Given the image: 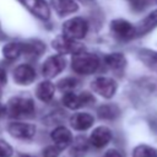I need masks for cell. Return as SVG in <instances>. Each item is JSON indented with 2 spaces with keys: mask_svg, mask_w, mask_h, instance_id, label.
Wrapping results in <instances>:
<instances>
[{
  "mask_svg": "<svg viewBox=\"0 0 157 157\" xmlns=\"http://www.w3.org/2000/svg\"><path fill=\"white\" fill-rule=\"evenodd\" d=\"M110 28H112V32L114 33L115 37L124 39V40L131 39L136 34V28L129 21L123 20V18H118V20L112 21Z\"/></svg>",
  "mask_w": 157,
  "mask_h": 157,
  "instance_id": "8",
  "label": "cell"
},
{
  "mask_svg": "<svg viewBox=\"0 0 157 157\" xmlns=\"http://www.w3.org/2000/svg\"><path fill=\"white\" fill-rule=\"evenodd\" d=\"M22 157H32V156H22Z\"/></svg>",
  "mask_w": 157,
  "mask_h": 157,
  "instance_id": "29",
  "label": "cell"
},
{
  "mask_svg": "<svg viewBox=\"0 0 157 157\" xmlns=\"http://www.w3.org/2000/svg\"><path fill=\"white\" fill-rule=\"evenodd\" d=\"M54 91H55V87L50 81H42L36 90V94L42 102L49 103L54 97Z\"/></svg>",
  "mask_w": 157,
  "mask_h": 157,
  "instance_id": "16",
  "label": "cell"
},
{
  "mask_svg": "<svg viewBox=\"0 0 157 157\" xmlns=\"http://www.w3.org/2000/svg\"><path fill=\"white\" fill-rule=\"evenodd\" d=\"M9 112L11 117H31L34 113V103L27 97H13L9 101Z\"/></svg>",
  "mask_w": 157,
  "mask_h": 157,
  "instance_id": "3",
  "label": "cell"
},
{
  "mask_svg": "<svg viewBox=\"0 0 157 157\" xmlns=\"http://www.w3.org/2000/svg\"><path fill=\"white\" fill-rule=\"evenodd\" d=\"M2 54L7 60H15L22 54V44L21 43H7L2 48Z\"/></svg>",
  "mask_w": 157,
  "mask_h": 157,
  "instance_id": "19",
  "label": "cell"
},
{
  "mask_svg": "<svg viewBox=\"0 0 157 157\" xmlns=\"http://www.w3.org/2000/svg\"><path fill=\"white\" fill-rule=\"evenodd\" d=\"M132 157H157V150L148 145H139L134 148Z\"/></svg>",
  "mask_w": 157,
  "mask_h": 157,
  "instance_id": "21",
  "label": "cell"
},
{
  "mask_svg": "<svg viewBox=\"0 0 157 157\" xmlns=\"http://www.w3.org/2000/svg\"><path fill=\"white\" fill-rule=\"evenodd\" d=\"M6 81H7V76H6V71L0 67V87L6 85Z\"/></svg>",
  "mask_w": 157,
  "mask_h": 157,
  "instance_id": "26",
  "label": "cell"
},
{
  "mask_svg": "<svg viewBox=\"0 0 157 157\" xmlns=\"http://www.w3.org/2000/svg\"><path fill=\"white\" fill-rule=\"evenodd\" d=\"M5 112H6V108L0 103V117H2V115L5 114Z\"/></svg>",
  "mask_w": 157,
  "mask_h": 157,
  "instance_id": "28",
  "label": "cell"
},
{
  "mask_svg": "<svg viewBox=\"0 0 157 157\" xmlns=\"http://www.w3.org/2000/svg\"><path fill=\"white\" fill-rule=\"evenodd\" d=\"M110 140H112V131L107 126H98V128H96L92 131L91 136H90V142L94 147H97V148L104 147L105 145L109 144Z\"/></svg>",
  "mask_w": 157,
  "mask_h": 157,
  "instance_id": "12",
  "label": "cell"
},
{
  "mask_svg": "<svg viewBox=\"0 0 157 157\" xmlns=\"http://www.w3.org/2000/svg\"><path fill=\"white\" fill-rule=\"evenodd\" d=\"M60 147L56 146V145H50V146H47L44 150H43V157H58L59 153H60Z\"/></svg>",
  "mask_w": 157,
  "mask_h": 157,
  "instance_id": "23",
  "label": "cell"
},
{
  "mask_svg": "<svg viewBox=\"0 0 157 157\" xmlns=\"http://www.w3.org/2000/svg\"><path fill=\"white\" fill-rule=\"evenodd\" d=\"M77 85H78V81L74 77H65L58 82V87L64 91H71L75 87H77Z\"/></svg>",
  "mask_w": 157,
  "mask_h": 157,
  "instance_id": "22",
  "label": "cell"
},
{
  "mask_svg": "<svg viewBox=\"0 0 157 157\" xmlns=\"http://www.w3.org/2000/svg\"><path fill=\"white\" fill-rule=\"evenodd\" d=\"M63 104L67 107L69 109H77L80 107L87 105L94 101L93 96L88 92H81V93H74L71 91H67L63 96Z\"/></svg>",
  "mask_w": 157,
  "mask_h": 157,
  "instance_id": "4",
  "label": "cell"
},
{
  "mask_svg": "<svg viewBox=\"0 0 157 157\" xmlns=\"http://www.w3.org/2000/svg\"><path fill=\"white\" fill-rule=\"evenodd\" d=\"M36 78V71L31 65H18L13 71V80L18 85H29Z\"/></svg>",
  "mask_w": 157,
  "mask_h": 157,
  "instance_id": "11",
  "label": "cell"
},
{
  "mask_svg": "<svg viewBox=\"0 0 157 157\" xmlns=\"http://www.w3.org/2000/svg\"><path fill=\"white\" fill-rule=\"evenodd\" d=\"M97 113L101 119L112 120V119H115L120 114V109L115 104H103V105L98 107Z\"/></svg>",
  "mask_w": 157,
  "mask_h": 157,
  "instance_id": "18",
  "label": "cell"
},
{
  "mask_svg": "<svg viewBox=\"0 0 157 157\" xmlns=\"http://www.w3.org/2000/svg\"><path fill=\"white\" fill-rule=\"evenodd\" d=\"M12 147L4 140L0 139V157H11Z\"/></svg>",
  "mask_w": 157,
  "mask_h": 157,
  "instance_id": "24",
  "label": "cell"
},
{
  "mask_svg": "<svg viewBox=\"0 0 157 157\" xmlns=\"http://www.w3.org/2000/svg\"><path fill=\"white\" fill-rule=\"evenodd\" d=\"M92 90L104 98H112L117 91V82L110 77H97L91 83Z\"/></svg>",
  "mask_w": 157,
  "mask_h": 157,
  "instance_id": "6",
  "label": "cell"
},
{
  "mask_svg": "<svg viewBox=\"0 0 157 157\" xmlns=\"http://www.w3.org/2000/svg\"><path fill=\"white\" fill-rule=\"evenodd\" d=\"M64 69H65V59H64V56L56 54V55L49 56L44 61V64L42 66V74H43V76L52 78V77L56 76L58 74H60Z\"/></svg>",
  "mask_w": 157,
  "mask_h": 157,
  "instance_id": "7",
  "label": "cell"
},
{
  "mask_svg": "<svg viewBox=\"0 0 157 157\" xmlns=\"http://www.w3.org/2000/svg\"><path fill=\"white\" fill-rule=\"evenodd\" d=\"M34 16L40 20H48L50 16L49 6L45 0H20Z\"/></svg>",
  "mask_w": 157,
  "mask_h": 157,
  "instance_id": "9",
  "label": "cell"
},
{
  "mask_svg": "<svg viewBox=\"0 0 157 157\" xmlns=\"http://www.w3.org/2000/svg\"><path fill=\"white\" fill-rule=\"evenodd\" d=\"M52 45L60 54H78L82 53L85 49L80 43H76L74 39H70L64 34L53 39Z\"/></svg>",
  "mask_w": 157,
  "mask_h": 157,
  "instance_id": "5",
  "label": "cell"
},
{
  "mask_svg": "<svg viewBox=\"0 0 157 157\" xmlns=\"http://www.w3.org/2000/svg\"><path fill=\"white\" fill-rule=\"evenodd\" d=\"M99 66V59L96 54L91 53H78L75 54L71 60V67L76 74L91 75Z\"/></svg>",
  "mask_w": 157,
  "mask_h": 157,
  "instance_id": "1",
  "label": "cell"
},
{
  "mask_svg": "<svg viewBox=\"0 0 157 157\" xmlns=\"http://www.w3.org/2000/svg\"><path fill=\"white\" fill-rule=\"evenodd\" d=\"M104 63L112 70H121L126 65V59L121 53H112L104 56Z\"/></svg>",
  "mask_w": 157,
  "mask_h": 157,
  "instance_id": "17",
  "label": "cell"
},
{
  "mask_svg": "<svg viewBox=\"0 0 157 157\" xmlns=\"http://www.w3.org/2000/svg\"><path fill=\"white\" fill-rule=\"evenodd\" d=\"M156 26H157V9L155 11H152L150 15H147V17L140 23V26L136 29V32L140 33V34H142V33L148 32L150 29H152Z\"/></svg>",
  "mask_w": 157,
  "mask_h": 157,
  "instance_id": "20",
  "label": "cell"
},
{
  "mask_svg": "<svg viewBox=\"0 0 157 157\" xmlns=\"http://www.w3.org/2000/svg\"><path fill=\"white\" fill-rule=\"evenodd\" d=\"M130 1H131V4H132L134 6H140V7H142V6L146 4L147 0H130Z\"/></svg>",
  "mask_w": 157,
  "mask_h": 157,
  "instance_id": "27",
  "label": "cell"
},
{
  "mask_svg": "<svg viewBox=\"0 0 157 157\" xmlns=\"http://www.w3.org/2000/svg\"><path fill=\"white\" fill-rule=\"evenodd\" d=\"M50 4L56 13L60 16L76 12L78 6L74 0H50Z\"/></svg>",
  "mask_w": 157,
  "mask_h": 157,
  "instance_id": "15",
  "label": "cell"
},
{
  "mask_svg": "<svg viewBox=\"0 0 157 157\" xmlns=\"http://www.w3.org/2000/svg\"><path fill=\"white\" fill-rule=\"evenodd\" d=\"M104 157H123V155L118 150H109L105 152Z\"/></svg>",
  "mask_w": 157,
  "mask_h": 157,
  "instance_id": "25",
  "label": "cell"
},
{
  "mask_svg": "<svg viewBox=\"0 0 157 157\" xmlns=\"http://www.w3.org/2000/svg\"><path fill=\"white\" fill-rule=\"evenodd\" d=\"M88 23L82 17H74L64 22L63 25V33L65 37L70 39H81L87 34Z\"/></svg>",
  "mask_w": 157,
  "mask_h": 157,
  "instance_id": "2",
  "label": "cell"
},
{
  "mask_svg": "<svg viewBox=\"0 0 157 157\" xmlns=\"http://www.w3.org/2000/svg\"><path fill=\"white\" fill-rule=\"evenodd\" d=\"M93 117L88 113H75L71 118H70V125L75 129V130H87L88 128H91L93 125Z\"/></svg>",
  "mask_w": 157,
  "mask_h": 157,
  "instance_id": "14",
  "label": "cell"
},
{
  "mask_svg": "<svg viewBox=\"0 0 157 157\" xmlns=\"http://www.w3.org/2000/svg\"><path fill=\"white\" fill-rule=\"evenodd\" d=\"M50 137L55 142V145L59 146L60 148H65V147H67L72 142V135H71L70 130L66 129L65 126H58V128H55L52 131Z\"/></svg>",
  "mask_w": 157,
  "mask_h": 157,
  "instance_id": "13",
  "label": "cell"
},
{
  "mask_svg": "<svg viewBox=\"0 0 157 157\" xmlns=\"http://www.w3.org/2000/svg\"><path fill=\"white\" fill-rule=\"evenodd\" d=\"M9 132L17 139H31L36 134V126L27 123H11L7 128Z\"/></svg>",
  "mask_w": 157,
  "mask_h": 157,
  "instance_id": "10",
  "label": "cell"
}]
</instances>
